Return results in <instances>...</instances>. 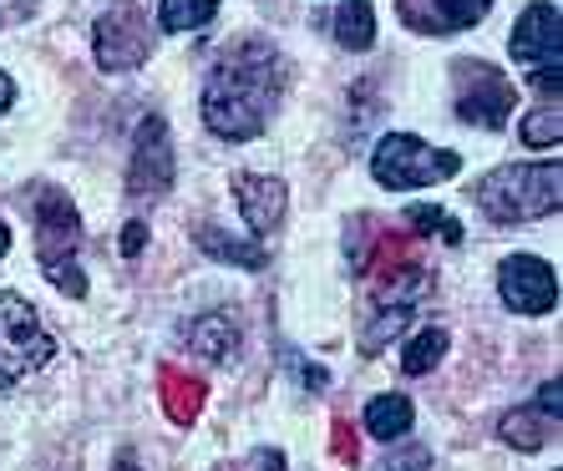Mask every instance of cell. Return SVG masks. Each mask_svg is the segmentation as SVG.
I'll return each instance as SVG.
<instances>
[{
    "label": "cell",
    "mask_w": 563,
    "mask_h": 471,
    "mask_svg": "<svg viewBox=\"0 0 563 471\" xmlns=\"http://www.w3.org/2000/svg\"><path fill=\"white\" fill-rule=\"evenodd\" d=\"M285 92V56L264 36H250L229 46L203 87V122L223 143H250L260 137L269 112Z\"/></svg>",
    "instance_id": "1"
},
{
    "label": "cell",
    "mask_w": 563,
    "mask_h": 471,
    "mask_svg": "<svg viewBox=\"0 0 563 471\" xmlns=\"http://www.w3.org/2000/svg\"><path fill=\"white\" fill-rule=\"evenodd\" d=\"M472 203L493 223H533L559 213L563 203V168L559 162H512V168L487 172L483 183L472 188Z\"/></svg>",
    "instance_id": "2"
},
{
    "label": "cell",
    "mask_w": 563,
    "mask_h": 471,
    "mask_svg": "<svg viewBox=\"0 0 563 471\" xmlns=\"http://www.w3.org/2000/svg\"><path fill=\"white\" fill-rule=\"evenodd\" d=\"M31 213H36V254L46 263V279H52L62 294L81 300L87 294V274L77 263V249H81V213L77 203L62 193V188H41L31 198Z\"/></svg>",
    "instance_id": "3"
},
{
    "label": "cell",
    "mask_w": 563,
    "mask_h": 471,
    "mask_svg": "<svg viewBox=\"0 0 563 471\" xmlns=\"http://www.w3.org/2000/svg\"><path fill=\"white\" fill-rule=\"evenodd\" d=\"M462 172V157L446 153V147H427L421 137H407V132H391L380 137L376 153H371V178L380 188H432V183H446Z\"/></svg>",
    "instance_id": "4"
},
{
    "label": "cell",
    "mask_w": 563,
    "mask_h": 471,
    "mask_svg": "<svg viewBox=\"0 0 563 471\" xmlns=\"http://www.w3.org/2000/svg\"><path fill=\"white\" fill-rule=\"evenodd\" d=\"M56 340L46 335L41 314L21 294H0V391L21 385L26 375L52 366Z\"/></svg>",
    "instance_id": "5"
},
{
    "label": "cell",
    "mask_w": 563,
    "mask_h": 471,
    "mask_svg": "<svg viewBox=\"0 0 563 471\" xmlns=\"http://www.w3.org/2000/svg\"><path fill=\"white\" fill-rule=\"evenodd\" d=\"M508 52L528 66V81L553 102L563 87V26H559V5H553V0L528 5V11L518 15Z\"/></svg>",
    "instance_id": "6"
},
{
    "label": "cell",
    "mask_w": 563,
    "mask_h": 471,
    "mask_svg": "<svg viewBox=\"0 0 563 471\" xmlns=\"http://www.w3.org/2000/svg\"><path fill=\"white\" fill-rule=\"evenodd\" d=\"M92 52H97L102 71H132V66L147 61V52H153V26H147V15L137 0H122V5H112V11L97 21Z\"/></svg>",
    "instance_id": "7"
},
{
    "label": "cell",
    "mask_w": 563,
    "mask_h": 471,
    "mask_svg": "<svg viewBox=\"0 0 563 471\" xmlns=\"http://www.w3.org/2000/svg\"><path fill=\"white\" fill-rule=\"evenodd\" d=\"M173 188V137L163 117H143L137 137H132V162H128V193L137 203H157Z\"/></svg>",
    "instance_id": "8"
},
{
    "label": "cell",
    "mask_w": 563,
    "mask_h": 471,
    "mask_svg": "<svg viewBox=\"0 0 563 471\" xmlns=\"http://www.w3.org/2000/svg\"><path fill=\"white\" fill-rule=\"evenodd\" d=\"M512 112V87L503 71L483 61H457V117L472 127L498 132Z\"/></svg>",
    "instance_id": "9"
},
{
    "label": "cell",
    "mask_w": 563,
    "mask_h": 471,
    "mask_svg": "<svg viewBox=\"0 0 563 471\" xmlns=\"http://www.w3.org/2000/svg\"><path fill=\"white\" fill-rule=\"evenodd\" d=\"M498 294H503V304L518 314H549L553 304H559V279H553V269L543 259H533V254H512L498 269Z\"/></svg>",
    "instance_id": "10"
},
{
    "label": "cell",
    "mask_w": 563,
    "mask_h": 471,
    "mask_svg": "<svg viewBox=\"0 0 563 471\" xmlns=\"http://www.w3.org/2000/svg\"><path fill=\"white\" fill-rule=\"evenodd\" d=\"M396 11H401V21H407L411 31H421V36H442V31L477 26V21L493 11V0H396Z\"/></svg>",
    "instance_id": "11"
},
{
    "label": "cell",
    "mask_w": 563,
    "mask_h": 471,
    "mask_svg": "<svg viewBox=\"0 0 563 471\" xmlns=\"http://www.w3.org/2000/svg\"><path fill=\"white\" fill-rule=\"evenodd\" d=\"M234 198H239V213H244V223H250L254 234H275L279 223H285V213H289V188L279 183V178L239 172Z\"/></svg>",
    "instance_id": "12"
},
{
    "label": "cell",
    "mask_w": 563,
    "mask_h": 471,
    "mask_svg": "<svg viewBox=\"0 0 563 471\" xmlns=\"http://www.w3.org/2000/svg\"><path fill=\"white\" fill-rule=\"evenodd\" d=\"M184 350H194L198 360H229L239 350V329L223 319V314H198L194 325L184 329Z\"/></svg>",
    "instance_id": "13"
},
{
    "label": "cell",
    "mask_w": 563,
    "mask_h": 471,
    "mask_svg": "<svg viewBox=\"0 0 563 471\" xmlns=\"http://www.w3.org/2000/svg\"><path fill=\"white\" fill-rule=\"evenodd\" d=\"M194 244L203 254H209V259H219V263H229V269H264V259H269V254L260 249V244H250V238H234V234H223V228H198L194 234Z\"/></svg>",
    "instance_id": "14"
},
{
    "label": "cell",
    "mask_w": 563,
    "mask_h": 471,
    "mask_svg": "<svg viewBox=\"0 0 563 471\" xmlns=\"http://www.w3.org/2000/svg\"><path fill=\"white\" fill-rule=\"evenodd\" d=\"M411 420H417V411H411L407 395H376L366 406V431L376 441H401L411 431Z\"/></svg>",
    "instance_id": "15"
},
{
    "label": "cell",
    "mask_w": 563,
    "mask_h": 471,
    "mask_svg": "<svg viewBox=\"0 0 563 471\" xmlns=\"http://www.w3.org/2000/svg\"><path fill=\"white\" fill-rule=\"evenodd\" d=\"M335 41H341L345 52H366L371 41H376V11H371V0H345L341 11H335Z\"/></svg>",
    "instance_id": "16"
},
{
    "label": "cell",
    "mask_w": 563,
    "mask_h": 471,
    "mask_svg": "<svg viewBox=\"0 0 563 471\" xmlns=\"http://www.w3.org/2000/svg\"><path fill=\"white\" fill-rule=\"evenodd\" d=\"M411 314H417V304H411V300H386V304H380V314H376V319H366V329H361L366 355H376L386 340H396V335L411 325Z\"/></svg>",
    "instance_id": "17"
},
{
    "label": "cell",
    "mask_w": 563,
    "mask_h": 471,
    "mask_svg": "<svg viewBox=\"0 0 563 471\" xmlns=\"http://www.w3.org/2000/svg\"><path fill=\"white\" fill-rule=\"evenodd\" d=\"M549 431H553V416H533V411H508L498 426V436L512 446V451H538V446H549Z\"/></svg>",
    "instance_id": "18"
},
{
    "label": "cell",
    "mask_w": 563,
    "mask_h": 471,
    "mask_svg": "<svg viewBox=\"0 0 563 471\" xmlns=\"http://www.w3.org/2000/svg\"><path fill=\"white\" fill-rule=\"evenodd\" d=\"M198 406H203V380L184 375V370H168V375H163V411L188 426V420L198 416Z\"/></svg>",
    "instance_id": "19"
},
{
    "label": "cell",
    "mask_w": 563,
    "mask_h": 471,
    "mask_svg": "<svg viewBox=\"0 0 563 471\" xmlns=\"http://www.w3.org/2000/svg\"><path fill=\"white\" fill-rule=\"evenodd\" d=\"M213 11H219V0H163V5H157V26L163 31H198L213 21Z\"/></svg>",
    "instance_id": "20"
},
{
    "label": "cell",
    "mask_w": 563,
    "mask_h": 471,
    "mask_svg": "<svg viewBox=\"0 0 563 471\" xmlns=\"http://www.w3.org/2000/svg\"><path fill=\"white\" fill-rule=\"evenodd\" d=\"M446 329H421L417 340L407 345V355H401V370L407 375H427V370H437L442 366V355H446Z\"/></svg>",
    "instance_id": "21"
},
{
    "label": "cell",
    "mask_w": 563,
    "mask_h": 471,
    "mask_svg": "<svg viewBox=\"0 0 563 471\" xmlns=\"http://www.w3.org/2000/svg\"><path fill=\"white\" fill-rule=\"evenodd\" d=\"M523 143L528 147H559L563 143V106L549 102L523 117Z\"/></svg>",
    "instance_id": "22"
},
{
    "label": "cell",
    "mask_w": 563,
    "mask_h": 471,
    "mask_svg": "<svg viewBox=\"0 0 563 471\" xmlns=\"http://www.w3.org/2000/svg\"><path fill=\"white\" fill-rule=\"evenodd\" d=\"M411 228H421V234H437L442 244H462V223L457 218H446L442 209H432V203H417V209L407 213Z\"/></svg>",
    "instance_id": "23"
},
{
    "label": "cell",
    "mask_w": 563,
    "mask_h": 471,
    "mask_svg": "<svg viewBox=\"0 0 563 471\" xmlns=\"http://www.w3.org/2000/svg\"><path fill=\"white\" fill-rule=\"evenodd\" d=\"M143 223H128V228H122V238H118V249L122 254H137V249H143Z\"/></svg>",
    "instance_id": "24"
},
{
    "label": "cell",
    "mask_w": 563,
    "mask_h": 471,
    "mask_svg": "<svg viewBox=\"0 0 563 471\" xmlns=\"http://www.w3.org/2000/svg\"><path fill=\"white\" fill-rule=\"evenodd\" d=\"M11 102H15V81L5 77V71H0V112H5Z\"/></svg>",
    "instance_id": "25"
},
{
    "label": "cell",
    "mask_w": 563,
    "mask_h": 471,
    "mask_svg": "<svg viewBox=\"0 0 563 471\" xmlns=\"http://www.w3.org/2000/svg\"><path fill=\"white\" fill-rule=\"evenodd\" d=\"M260 467L264 471H279V467H285V457H279V451H260Z\"/></svg>",
    "instance_id": "26"
},
{
    "label": "cell",
    "mask_w": 563,
    "mask_h": 471,
    "mask_svg": "<svg viewBox=\"0 0 563 471\" xmlns=\"http://www.w3.org/2000/svg\"><path fill=\"white\" fill-rule=\"evenodd\" d=\"M112 471H143V467H137L132 457H118V467H112Z\"/></svg>",
    "instance_id": "27"
},
{
    "label": "cell",
    "mask_w": 563,
    "mask_h": 471,
    "mask_svg": "<svg viewBox=\"0 0 563 471\" xmlns=\"http://www.w3.org/2000/svg\"><path fill=\"white\" fill-rule=\"evenodd\" d=\"M11 249V228H5V223H0V254Z\"/></svg>",
    "instance_id": "28"
},
{
    "label": "cell",
    "mask_w": 563,
    "mask_h": 471,
    "mask_svg": "<svg viewBox=\"0 0 563 471\" xmlns=\"http://www.w3.org/2000/svg\"><path fill=\"white\" fill-rule=\"evenodd\" d=\"M219 471H244V467H219Z\"/></svg>",
    "instance_id": "29"
}]
</instances>
